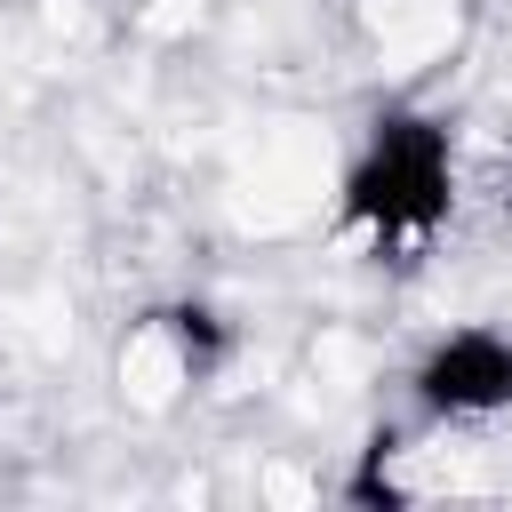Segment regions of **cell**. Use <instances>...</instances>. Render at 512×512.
<instances>
[{"instance_id":"obj_1","label":"cell","mask_w":512,"mask_h":512,"mask_svg":"<svg viewBox=\"0 0 512 512\" xmlns=\"http://www.w3.org/2000/svg\"><path fill=\"white\" fill-rule=\"evenodd\" d=\"M456 192V128L424 104H384L336 176V232L376 264H416L456 224Z\"/></svg>"},{"instance_id":"obj_2","label":"cell","mask_w":512,"mask_h":512,"mask_svg":"<svg viewBox=\"0 0 512 512\" xmlns=\"http://www.w3.org/2000/svg\"><path fill=\"white\" fill-rule=\"evenodd\" d=\"M408 416L416 432H480L512 416V328L456 320L408 360Z\"/></svg>"},{"instance_id":"obj_3","label":"cell","mask_w":512,"mask_h":512,"mask_svg":"<svg viewBox=\"0 0 512 512\" xmlns=\"http://www.w3.org/2000/svg\"><path fill=\"white\" fill-rule=\"evenodd\" d=\"M136 344L160 360V376H168V384L200 392V384H216V376L232 368L240 328H232L208 296H168V304H152V312L136 320Z\"/></svg>"},{"instance_id":"obj_4","label":"cell","mask_w":512,"mask_h":512,"mask_svg":"<svg viewBox=\"0 0 512 512\" xmlns=\"http://www.w3.org/2000/svg\"><path fill=\"white\" fill-rule=\"evenodd\" d=\"M408 432H416V424H376V432L360 440V456H352V472H344V504L384 512V504H416V496H424V480L408 472V464H416Z\"/></svg>"},{"instance_id":"obj_5","label":"cell","mask_w":512,"mask_h":512,"mask_svg":"<svg viewBox=\"0 0 512 512\" xmlns=\"http://www.w3.org/2000/svg\"><path fill=\"white\" fill-rule=\"evenodd\" d=\"M504 224H512V192H504Z\"/></svg>"}]
</instances>
